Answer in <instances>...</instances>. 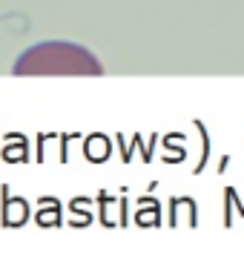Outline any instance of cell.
<instances>
[{
    "mask_svg": "<svg viewBox=\"0 0 244 261\" xmlns=\"http://www.w3.org/2000/svg\"><path fill=\"white\" fill-rule=\"evenodd\" d=\"M12 75L17 77H55V75H75V77H89V75H104V63L95 58L86 46L69 43V40H43L29 46L23 55H17Z\"/></svg>",
    "mask_w": 244,
    "mask_h": 261,
    "instance_id": "1",
    "label": "cell"
}]
</instances>
